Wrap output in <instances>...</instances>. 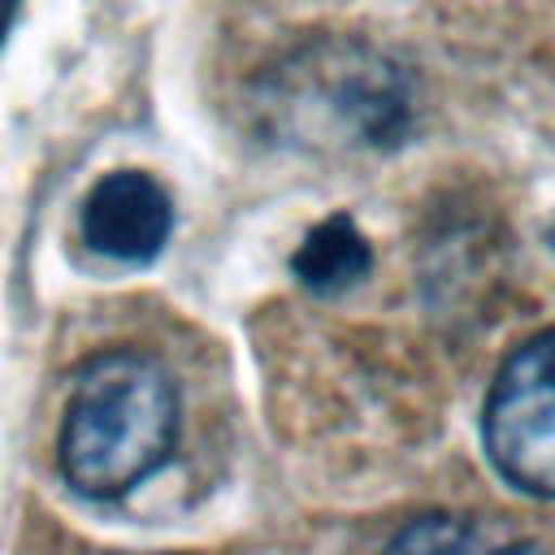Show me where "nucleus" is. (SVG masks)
I'll return each instance as SVG.
<instances>
[{
    "label": "nucleus",
    "instance_id": "1",
    "mask_svg": "<svg viewBox=\"0 0 555 555\" xmlns=\"http://www.w3.org/2000/svg\"><path fill=\"white\" fill-rule=\"evenodd\" d=\"M256 108L291 147L377 152L403 143L412 126V82L360 39H308L286 52L256 91Z\"/></svg>",
    "mask_w": 555,
    "mask_h": 555
},
{
    "label": "nucleus",
    "instance_id": "2",
    "mask_svg": "<svg viewBox=\"0 0 555 555\" xmlns=\"http://www.w3.org/2000/svg\"><path fill=\"white\" fill-rule=\"evenodd\" d=\"M178 390L147 351H100L69 386L61 421V477L87 499H121L169 464Z\"/></svg>",
    "mask_w": 555,
    "mask_h": 555
},
{
    "label": "nucleus",
    "instance_id": "3",
    "mask_svg": "<svg viewBox=\"0 0 555 555\" xmlns=\"http://www.w3.org/2000/svg\"><path fill=\"white\" fill-rule=\"evenodd\" d=\"M481 442L507 486L555 499V325L499 364L481 408Z\"/></svg>",
    "mask_w": 555,
    "mask_h": 555
},
{
    "label": "nucleus",
    "instance_id": "4",
    "mask_svg": "<svg viewBox=\"0 0 555 555\" xmlns=\"http://www.w3.org/2000/svg\"><path fill=\"white\" fill-rule=\"evenodd\" d=\"M173 230V204L165 186L143 169L104 173L82 199V238L113 260L143 264L160 256Z\"/></svg>",
    "mask_w": 555,
    "mask_h": 555
},
{
    "label": "nucleus",
    "instance_id": "5",
    "mask_svg": "<svg viewBox=\"0 0 555 555\" xmlns=\"http://www.w3.org/2000/svg\"><path fill=\"white\" fill-rule=\"evenodd\" d=\"M291 269L312 295H343L347 286L369 278L373 247L360 234V225L338 212V217H325L321 225H312L304 234V243L291 256Z\"/></svg>",
    "mask_w": 555,
    "mask_h": 555
},
{
    "label": "nucleus",
    "instance_id": "6",
    "mask_svg": "<svg viewBox=\"0 0 555 555\" xmlns=\"http://www.w3.org/2000/svg\"><path fill=\"white\" fill-rule=\"evenodd\" d=\"M390 546L395 551H525L533 542L512 538L507 529H494L490 520H477V516L434 512V516L408 520V529H399Z\"/></svg>",
    "mask_w": 555,
    "mask_h": 555
},
{
    "label": "nucleus",
    "instance_id": "7",
    "mask_svg": "<svg viewBox=\"0 0 555 555\" xmlns=\"http://www.w3.org/2000/svg\"><path fill=\"white\" fill-rule=\"evenodd\" d=\"M17 9H22V0H0V39H4V30H9V22H13Z\"/></svg>",
    "mask_w": 555,
    "mask_h": 555
}]
</instances>
